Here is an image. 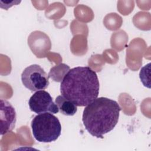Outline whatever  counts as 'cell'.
<instances>
[{"instance_id": "1", "label": "cell", "mask_w": 151, "mask_h": 151, "mask_svg": "<svg viewBox=\"0 0 151 151\" xmlns=\"http://www.w3.org/2000/svg\"><path fill=\"white\" fill-rule=\"evenodd\" d=\"M99 88L97 75L89 67L70 69L60 84L61 95L80 107L86 106L96 99Z\"/></svg>"}, {"instance_id": "2", "label": "cell", "mask_w": 151, "mask_h": 151, "mask_svg": "<svg viewBox=\"0 0 151 151\" xmlns=\"http://www.w3.org/2000/svg\"><path fill=\"white\" fill-rule=\"evenodd\" d=\"M120 110L116 101L104 97L97 98L84 109L83 125L91 135L103 139L118 123Z\"/></svg>"}, {"instance_id": "3", "label": "cell", "mask_w": 151, "mask_h": 151, "mask_svg": "<svg viewBox=\"0 0 151 151\" xmlns=\"http://www.w3.org/2000/svg\"><path fill=\"white\" fill-rule=\"evenodd\" d=\"M31 126L33 136L39 142H54L61 135L60 120L51 113L37 114L32 120Z\"/></svg>"}, {"instance_id": "4", "label": "cell", "mask_w": 151, "mask_h": 151, "mask_svg": "<svg viewBox=\"0 0 151 151\" xmlns=\"http://www.w3.org/2000/svg\"><path fill=\"white\" fill-rule=\"evenodd\" d=\"M21 81L23 85L31 91L45 90L50 84L48 76L38 64L26 67L21 74Z\"/></svg>"}, {"instance_id": "5", "label": "cell", "mask_w": 151, "mask_h": 151, "mask_svg": "<svg viewBox=\"0 0 151 151\" xmlns=\"http://www.w3.org/2000/svg\"><path fill=\"white\" fill-rule=\"evenodd\" d=\"M28 105L30 110L37 114L44 113H51L56 114L59 109L52 100V98L49 93L45 90L36 91L29 98Z\"/></svg>"}, {"instance_id": "6", "label": "cell", "mask_w": 151, "mask_h": 151, "mask_svg": "<svg viewBox=\"0 0 151 151\" xmlns=\"http://www.w3.org/2000/svg\"><path fill=\"white\" fill-rule=\"evenodd\" d=\"M1 134L4 135L11 132L15 127L17 122V113L14 107L7 100H0Z\"/></svg>"}, {"instance_id": "7", "label": "cell", "mask_w": 151, "mask_h": 151, "mask_svg": "<svg viewBox=\"0 0 151 151\" xmlns=\"http://www.w3.org/2000/svg\"><path fill=\"white\" fill-rule=\"evenodd\" d=\"M55 103L57 104L60 113L64 115L73 116L77 111V106H76L71 101L64 97L62 95L58 96L56 97Z\"/></svg>"}, {"instance_id": "8", "label": "cell", "mask_w": 151, "mask_h": 151, "mask_svg": "<svg viewBox=\"0 0 151 151\" xmlns=\"http://www.w3.org/2000/svg\"><path fill=\"white\" fill-rule=\"evenodd\" d=\"M150 63H148L143 67L139 73V77L141 82L143 83L144 86L150 88Z\"/></svg>"}, {"instance_id": "9", "label": "cell", "mask_w": 151, "mask_h": 151, "mask_svg": "<svg viewBox=\"0 0 151 151\" xmlns=\"http://www.w3.org/2000/svg\"><path fill=\"white\" fill-rule=\"evenodd\" d=\"M21 2V1H4L0 0V6L1 8L4 9H8L9 8L11 7L14 5H18Z\"/></svg>"}]
</instances>
